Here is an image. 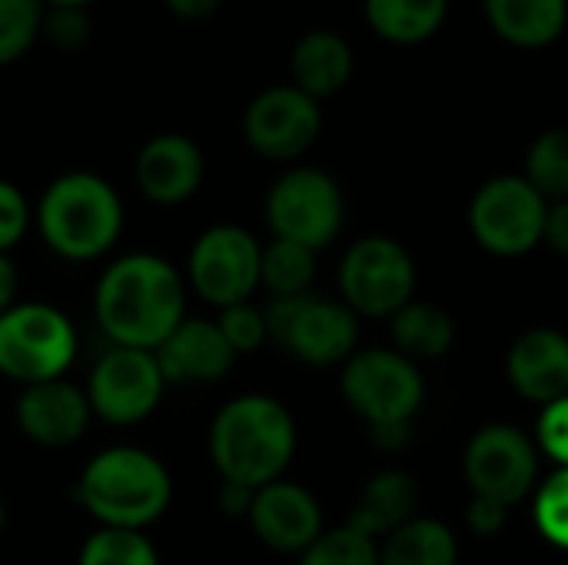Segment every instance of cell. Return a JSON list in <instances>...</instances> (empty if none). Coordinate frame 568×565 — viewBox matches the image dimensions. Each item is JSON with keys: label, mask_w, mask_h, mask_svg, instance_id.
Wrapping results in <instances>:
<instances>
[{"label": "cell", "mask_w": 568, "mask_h": 565, "mask_svg": "<svg viewBox=\"0 0 568 565\" xmlns=\"http://www.w3.org/2000/svg\"><path fill=\"white\" fill-rule=\"evenodd\" d=\"M93 320L110 346L156 353L186 320V280L160 253H123L97 276Z\"/></svg>", "instance_id": "6da1fadb"}, {"label": "cell", "mask_w": 568, "mask_h": 565, "mask_svg": "<svg viewBox=\"0 0 568 565\" xmlns=\"http://www.w3.org/2000/svg\"><path fill=\"white\" fill-rule=\"evenodd\" d=\"M73 500L103 529L146 533L173 503V476L156 453L116 443L83 463Z\"/></svg>", "instance_id": "7a4b0ae2"}, {"label": "cell", "mask_w": 568, "mask_h": 565, "mask_svg": "<svg viewBox=\"0 0 568 565\" xmlns=\"http://www.w3.org/2000/svg\"><path fill=\"white\" fill-rule=\"evenodd\" d=\"M206 446L220 480L263 490L296 456V420L276 396L243 393L213 416Z\"/></svg>", "instance_id": "3957f363"}, {"label": "cell", "mask_w": 568, "mask_h": 565, "mask_svg": "<svg viewBox=\"0 0 568 565\" xmlns=\"http://www.w3.org/2000/svg\"><path fill=\"white\" fill-rule=\"evenodd\" d=\"M123 200L116 186L90 170L53 176L33 203V226L50 253L70 263L106 256L123 236Z\"/></svg>", "instance_id": "277c9868"}, {"label": "cell", "mask_w": 568, "mask_h": 565, "mask_svg": "<svg viewBox=\"0 0 568 565\" xmlns=\"http://www.w3.org/2000/svg\"><path fill=\"white\" fill-rule=\"evenodd\" d=\"M77 326L53 303L20 300L0 316V376L17 386L63 380L77 363Z\"/></svg>", "instance_id": "5b68a950"}, {"label": "cell", "mask_w": 568, "mask_h": 565, "mask_svg": "<svg viewBox=\"0 0 568 565\" xmlns=\"http://www.w3.org/2000/svg\"><path fill=\"white\" fill-rule=\"evenodd\" d=\"M263 213L276 240L320 253L339 236L346 223V200L333 173L320 167H290L270 183Z\"/></svg>", "instance_id": "8992f818"}, {"label": "cell", "mask_w": 568, "mask_h": 565, "mask_svg": "<svg viewBox=\"0 0 568 565\" xmlns=\"http://www.w3.org/2000/svg\"><path fill=\"white\" fill-rule=\"evenodd\" d=\"M339 390L346 406L369 423V430L413 423L426 400L419 366L399 350H363L343 366Z\"/></svg>", "instance_id": "52a82bcc"}, {"label": "cell", "mask_w": 568, "mask_h": 565, "mask_svg": "<svg viewBox=\"0 0 568 565\" xmlns=\"http://www.w3.org/2000/svg\"><path fill=\"white\" fill-rule=\"evenodd\" d=\"M270 343L310 366L346 363L356 353L359 323L346 303L323 300L316 293L273 296L266 303Z\"/></svg>", "instance_id": "ba28073f"}, {"label": "cell", "mask_w": 568, "mask_h": 565, "mask_svg": "<svg viewBox=\"0 0 568 565\" xmlns=\"http://www.w3.org/2000/svg\"><path fill=\"white\" fill-rule=\"evenodd\" d=\"M549 200L519 173L486 180L469 203L476 243L496 256H526L542 243Z\"/></svg>", "instance_id": "9c48e42d"}, {"label": "cell", "mask_w": 568, "mask_h": 565, "mask_svg": "<svg viewBox=\"0 0 568 565\" xmlns=\"http://www.w3.org/2000/svg\"><path fill=\"white\" fill-rule=\"evenodd\" d=\"M263 246L236 223L203 230L186 256V286L216 310L246 303L260 290Z\"/></svg>", "instance_id": "30bf717a"}, {"label": "cell", "mask_w": 568, "mask_h": 565, "mask_svg": "<svg viewBox=\"0 0 568 565\" xmlns=\"http://www.w3.org/2000/svg\"><path fill=\"white\" fill-rule=\"evenodd\" d=\"M343 303L356 316H396L416 293V263L393 236L356 240L339 266Z\"/></svg>", "instance_id": "8fae6325"}, {"label": "cell", "mask_w": 568, "mask_h": 565, "mask_svg": "<svg viewBox=\"0 0 568 565\" xmlns=\"http://www.w3.org/2000/svg\"><path fill=\"white\" fill-rule=\"evenodd\" d=\"M166 386L156 353L130 346H110L83 383L93 420L110 426H136L150 420L160 410Z\"/></svg>", "instance_id": "7c38bea8"}, {"label": "cell", "mask_w": 568, "mask_h": 565, "mask_svg": "<svg viewBox=\"0 0 568 565\" xmlns=\"http://www.w3.org/2000/svg\"><path fill=\"white\" fill-rule=\"evenodd\" d=\"M323 103L293 83L260 90L243 110L246 147L273 163H293L320 140Z\"/></svg>", "instance_id": "4fadbf2b"}, {"label": "cell", "mask_w": 568, "mask_h": 565, "mask_svg": "<svg viewBox=\"0 0 568 565\" xmlns=\"http://www.w3.org/2000/svg\"><path fill=\"white\" fill-rule=\"evenodd\" d=\"M463 470H466L473 496L516 506L536 490L539 453H536V443L519 426L489 423L469 440Z\"/></svg>", "instance_id": "5bb4252c"}, {"label": "cell", "mask_w": 568, "mask_h": 565, "mask_svg": "<svg viewBox=\"0 0 568 565\" xmlns=\"http://www.w3.org/2000/svg\"><path fill=\"white\" fill-rule=\"evenodd\" d=\"M93 423V410L87 390L63 380H47L33 386H20L13 400V426L23 440L43 450H67L87 436Z\"/></svg>", "instance_id": "9a60e30c"}, {"label": "cell", "mask_w": 568, "mask_h": 565, "mask_svg": "<svg viewBox=\"0 0 568 565\" xmlns=\"http://www.w3.org/2000/svg\"><path fill=\"white\" fill-rule=\"evenodd\" d=\"M246 519L253 536L283 556H303L323 536V509L316 496L290 480L256 490Z\"/></svg>", "instance_id": "2e32d148"}, {"label": "cell", "mask_w": 568, "mask_h": 565, "mask_svg": "<svg viewBox=\"0 0 568 565\" xmlns=\"http://www.w3.org/2000/svg\"><path fill=\"white\" fill-rule=\"evenodd\" d=\"M133 180L150 203L180 206L200 193L206 180V157L186 133H156L140 147Z\"/></svg>", "instance_id": "e0dca14e"}, {"label": "cell", "mask_w": 568, "mask_h": 565, "mask_svg": "<svg viewBox=\"0 0 568 565\" xmlns=\"http://www.w3.org/2000/svg\"><path fill=\"white\" fill-rule=\"evenodd\" d=\"M156 363L170 386H210V383H220L233 370L236 353L226 343L216 320L186 316L160 343Z\"/></svg>", "instance_id": "ac0fdd59"}, {"label": "cell", "mask_w": 568, "mask_h": 565, "mask_svg": "<svg viewBox=\"0 0 568 565\" xmlns=\"http://www.w3.org/2000/svg\"><path fill=\"white\" fill-rule=\"evenodd\" d=\"M506 376L519 396L549 406L568 396V336L556 326H532L506 353Z\"/></svg>", "instance_id": "d6986e66"}, {"label": "cell", "mask_w": 568, "mask_h": 565, "mask_svg": "<svg viewBox=\"0 0 568 565\" xmlns=\"http://www.w3.org/2000/svg\"><path fill=\"white\" fill-rule=\"evenodd\" d=\"M356 70L353 43L339 30H306L290 50V83L310 93L313 100L336 97Z\"/></svg>", "instance_id": "ffe728a7"}, {"label": "cell", "mask_w": 568, "mask_h": 565, "mask_svg": "<svg viewBox=\"0 0 568 565\" xmlns=\"http://www.w3.org/2000/svg\"><path fill=\"white\" fill-rule=\"evenodd\" d=\"M489 30L516 50H546L568 30V0H483Z\"/></svg>", "instance_id": "44dd1931"}, {"label": "cell", "mask_w": 568, "mask_h": 565, "mask_svg": "<svg viewBox=\"0 0 568 565\" xmlns=\"http://www.w3.org/2000/svg\"><path fill=\"white\" fill-rule=\"evenodd\" d=\"M416 506H419L416 480L406 470H383L363 486L346 523L379 543L393 536L399 526H406L409 519H416Z\"/></svg>", "instance_id": "7402d4cb"}, {"label": "cell", "mask_w": 568, "mask_h": 565, "mask_svg": "<svg viewBox=\"0 0 568 565\" xmlns=\"http://www.w3.org/2000/svg\"><path fill=\"white\" fill-rule=\"evenodd\" d=\"M363 17L379 40L419 47L446 27L449 0H363Z\"/></svg>", "instance_id": "603a6c76"}, {"label": "cell", "mask_w": 568, "mask_h": 565, "mask_svg": "<svg viewBox=\"0 0 568 565\" xmlns=\"http://www.w3.org/2000/svg\"><path fill=\"white\" fill-rule=\"evenodd\" d=\"M389 320H393L389 326H393L396 350L403 356H409L413 363H419V360H443L453 350V343H456V323L436 303L413 300V303H406Z\"/></svg>", "instance_id": "cb8c5ba5"}, {"label": "cell", "mask_w": 568, "mask_h": 565, "mask_svg": "<svg viewBox=\"0 0 568 565\" xmlns=\"http://www.w3.org/2000/svg\"><path fill=\"white\" fill-rule=\"evenodd\" d=\"M456 559H459L456 533L429 516L409 519L379 546V565H456Z\"/></svg>", "instance_id": "d4e9b609"}, {"label": "cell", "mask_w": 568, "mask_h": 565, "mask_svg": "<svg viewBox=\"0 0 568 565\" xmlns=\"http://www.w3.org/2000/svg\"><path fill=\"white\" fill-rule=\"evenodd\" d=\"M316 250L290 243V240H270L263 246V270L260 286H266L273 296H303L313 293L316 280Z\"/></svg>", "instance_id": "484cf974"}, {"label": "cell", "mask_w": 568, "mask_h": 565, "mask_svg": "<svg viewBox=\"0 0 568 565\" xmlns=\"http://www.w3.org/2000/svg\"><path fill=\"white\" fill-rule=\"evenodd\" d=\"M549 203L568 200V127L542 130L526 153L523 173Z\"/></svg>", "instance_id": "4316f807"}, {"label": "cell", "mask_w": 568, "mask_h": 565, "mask_svg": "<svg viewBox=\"0 0 568 565\" xmlns=\"http://www.w3.org/2000/svg\"><path fill=\"white\" fill-rule=\"evenodd\" d=\"M77 565H163L160 563V549L146 533L136 529H103L97 526L80 553Z\"/></svg>", "instance_id": "83f0119b"}, {"label": "cell", "mask_w": 568, "mask_h": 565, "mask_svg": "<svg viewBox=\"0 0 568 565\" xmlns=\"http://www.w3.org/2000/svg\"><path fill=\"white\" fill-rule=\"evenodd\" d=\"M43 0H0V67L20 60L43 37Z\"/></svg>", "instance_id": "f1b7e54d"}, {"label": "cell", "mask_w": 568, "mask_h": 565, "mask_svg": "<svg viewBox=\"0 0 568 565\" xmlns=\"http://www.w3.org/2000/svg\"><path fill=\"white\" fill-rule=\"evenodd\" d=\"M300 565H379V543L343 523L323 529V536L300 556Z\"/></svg>", "instance_id": "f546056e"}, {"label": "cell", "mask_w": 568, "mask_h": 565, "mask_svg": "<svg viewBox=\"0 0 568 565\" xmlns=\"http://www.w3.org/2000/svg\"><path fill=\"white\" fill-rule=\"evenodd\" d=\"M536 526L542 539L568 553V470L552 473L536 493Z\"/></svg>", "instance_id": "4dcf8cb0"}, {"label": "cell", "mask_w": 568, "mask_h": 565, "mask_svg": "<svg viewBox=\"0 0 568 565\" xmlns=\"http://www.w3.org/2000/svg\"><path fill=\"white\" fill-rule=\"evenodd\" d=\"M216 323H220V330H223V336H226V343L233 346L236 356L256 353L263 343H270L266 310H260L253 300L220 310V320Z\"/></svg>", "instance_id": "1f68e13d"}, {"label": "cell", "mask_w": 568, "mask_h": 565, "mask_svg": "<svg viewBox=\"0 0 568 565\" xmlns=\"http://www.w3.org/2000/svg\"><path fill=\"white\" fill-rule=\"evenodd\" d=\"M33 226V206L23 190L0 176V253H10Z\"/></svg>", "instance_id": "d6a6232c"}, {"label": "cell", "mask_w": 568, "mask_h": 565, "mask_svg": "<svg viewBox=\"0 0 568 565\" xmlns=\"http://www.w3.org/2000/svg\"><path fill=\"white\" fill-rule=\"evenodd\" d=\"M43 37H47L57 50H80V47H87L90 37H93L90 13H87V10H57V7H47Z\"/></svg>", "instance_id": "836d02e7"}, {"label": "cell", "mask_w": 568, "mask_h": 565, "mask_svg": "<svg viewBox=\"0 0 568 565\" xmlns=\"http://www.w3.org/2000/svg\"><path fill=\"white\" fill-rule=\"evenodd\" d=\"M539 446L546 450V456H552L559 463V470H568V396L542 406Z\"/></svg>", "instance_id": "e575fe53"}, {"label": "cell", "mask_w": 568, "mask_h": 565, "mask_svg": "<svg viewBox=\"0 0 568 565\" xmlns=\"http://www.w3.org/2000/svg\"><path fill=\"white\" fill-rule=\"evenodd\" d=\"M466 523L476 536H499L509 523V506L496 503V500H483V496H473L469 509H466Z\"/></svg>", "instance_id": "d590c367"}, {"label": "cell", "mask_w": 568, "mask_h": 565, "mask_svg": "<svg viewBox=\"0 0 568 565\" xmlns=\"http://www.w3.org/2000/svg\"><path fill=\"white\" fill-rule=\"evenodd\" d=\"M253 496L256 490L243 486V483H226L220 480V490H216V506L223 516L230 519H246L250 516V506H253Z\"/></svg>", "instance_id": "8d00e7d4"}, {"label": "cell", "mask_w": 568, "mask_h": 565, "mask_svg": "<svg viewBox=\"0 0 568 565\" xmlns=\"http://www.w3.org/2000/svg\"><path fill=\"white\" fill-rule=\"evenodd\" d=\"M542 243H546L552 253L568 256V200H556V203H549Z\"/></svg>", "instance_id": "74e56055"}, {"label": "cell", "mask_w": 568, "mask_h": 565, "mask_svg": "<svg viewBox=\"0 0 568 565\" xmlns=\"http://www.w3.org/2000/svg\"><path fill=\"white\" fill-rule=\"evenodd\" d=\"M223 0H163V7L183 23H203L220 10Z\"/></svg>", "instance_id": "f35d334b"}, {"label": "cell", "mask_w": 568, "mask_h": 565, "mask_svg": "<svg viewBox=\"0 0 568 565\" xmlns=\"http://www.w3.org/2000/svg\"><path fill=\"white\" fill-rule=\"evenodd\" d=\"M20 303V273L10 253H0V316Z\"/></svg>", "instance_id": "ab89813d"}, {"label": "cell", "mask_w": 568, "mask_h": 565, "mask_svg": "<svg viewBox=\"0 0 568 565\" xmlns=\"http://www.w3.org/2000/svg\"><path fill=\"white\" fill-rule=\"evenodd\" d=\"M373 433V443L379 450H389V453H399L413 443V423H403V426H383V430H369Z\"/></svg>", "instance_id": "60d3db41"}, {"label": "cell", "mask_w": 568, "mask_h": 565, "mask_svg": "<svg viewBox=\"0 0 568 565\" xmlns=\"http://www.w3.org/2000/svg\"><path fill=\"white\" fill-rule=\"evenodd\" d=\"M47 7H57V10H87L90 3L97 0H43Z\"/></svg>", "instance_id": "b9f144b4"}, {"label": "cell", "mask_w": 568, "mask_h": 565, "mask_svg": "<svg viewBox=\"0 0 568 565\" xmlns=\"http://www.w3.org/2000/svg\"><path fill=\"white\" fill-rule=\"evenodd\" d=\"M3 526H7V503H3V493H0V536H3Z\"/></svg>", "instance_id": "7bdbcfd3"}]
</instances>
